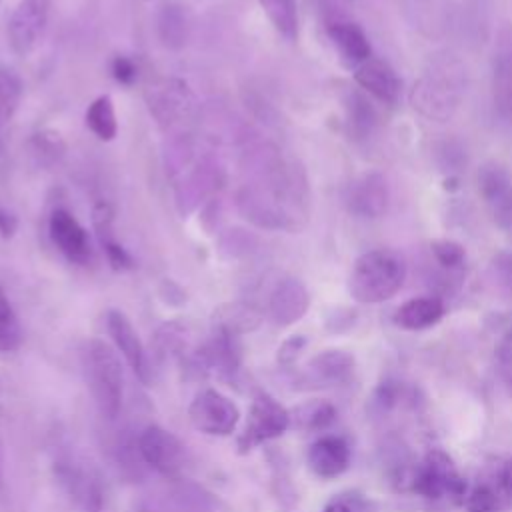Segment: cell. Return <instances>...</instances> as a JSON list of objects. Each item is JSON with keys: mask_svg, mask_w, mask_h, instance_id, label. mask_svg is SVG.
I'll return each mask as SVG.
<instances>
[{"mask_svg": "<svg viewBox=\"0 0 512 512\" xmlns=\"http://www.w3.org/2000/svg\"><path fill=\"white\" fill-rule=\"evenodd\" d=\"M492 92L498 112L512 118V26H504L494 40Z\"/></svg>", "mask_w": 512, "mask_h": 512, "instance_id": "18", "label": "cell"}, {"mask_svg": "<svg viewBox=\"0 0 512 512\" xmlns=\"http://www.w3.org/2000/svg\"><path fill=\"white\" fill-rule=\"evenodd\" d=\"M336 420V408L328 400H306L290 412V422L306 432H322Z\"/></svg>", "mask_w": 512, "mask_h": 512, "instance_id": "26", "label": "cell"}, {"mask_svg": "<svg viewBox=\"0 0 512 512\" xmlns=\"http://www.w3.org/2000/svg\"><path fill=\"white\" fill-rule=\"evenodd\" d=\"M48 234L54 246L74 264H88L92 260V246L88 232L64 208H56L48 220Z\"/></svg>", "mask_w": 512, "mask_h": 512, "instance_id": "16", "label": "cell"}, {"mask_svg": "<svg viewBox=\"0 0 512 512\" xmlns=\"http://www.w3.org/2000/svg\"><path fill=\"white\" fill-rule=\"evenodd\" d=\"M22 100V80L8 68H0V128L10 122Z\"/></svg>", "mask_w": 512, "mask_h": 512, "instance_id": "35", "label": "cell"}, {"mask_svg": "<svg viewBox=\"0 0 512 512\" xmlns=\"http://www.w3.org/2000/svg\"><path fill=\"white\" fill-rule=\"evenodd\" d=\"M222 184V168L214 160H200L190 166L176 184V206L180 214H190L208 200Z\"/></svg>", "mask_w": 512, "mask_h": 512, "instance_id": "13", "label": "cell"}, {"mask_svg": "<svg viewBox=\"0 0 512 512\" xmlns=\"http://www.w3.org/2000/svg\"><path fill=\"white\" fill-rule=\"evenodd\" d=\"M476 182H478L480 198L484 200L486 206H492L512 184V174L504 164L496 160H488L478 168Z\"/></svg>", "mask_w": 512, "mask_h": 512, "instance_id": "29", "label": "cell"}, {"mask_svg": "<svg viewBox=\"0 0 512 512\" xmlns=\"http://www.w3.org/2000/svg\"><path fill=\"white\" fill-rule=\"evenodd\" d=\"M92 226L96 230V238L106 254L108 264L114 270H130L134 268V258L114 236V210L108 202H96L92 208Z\"/></svg>", "mask_w": 512, "mask_h": 512, "instance_id": "23", "label": "cell"}, {"mask_svg": "<svg viewBox=\"0 0 512 512\" xmlns=\"http://www.w3.org/2000/svg\"><path fill=\"white\" fill-rule=\"evenodd\" d=\"M306 346V336L302 334H294V336H288L280 348H278V364L282 366H290L294 364V360L300 356V352L304 350Z\"/></svg>", "mask_w": 512, "mask_h": 512, "instance_id": "42", "label": "cell"}, {"mask_svg": "<svg viewBox=\"0 0 512 512\" xmlns=\"http://www.w3.org/2000/svg\"><path fill=\"white\" fill-rule=\"evenodd\" d=\"M270 24L286 40L298 38V4L296 0H258Z\"/></svg>", "mask_w": 512, "mask_h": 512, "instance_id": "30", "label": "cell"}, {"mask_svg": "<svg viewBox=\"0 0 512 512\" xmlns=\"http://www.w3.org/2000/svg\"><path fill=\"white\" fill-rule=\"evenodd\" d=\"M28 150H30V156L36 166L48 168V166L60 162V158L66 152V144L62 140L60 132L40 130V132L32 134V138L28 140Z\"/></svg>", "mask_w": 512, "mask_h": 512, "instance_id": "32", "label": "cell"}, {"mask_svg": "<svg viewBox=\"0 0 512 512\" xmlns=\"http://www.w3.org/2000/svg\"><path fill=\"white\" fill-rule=\"evenodd\" d=\"M496 266V272L500 276V280L512 290V254L506 252V254H500L494 262Z\"/></svg>", "mask_w": 512, "mask_h": 512, "instance_id": "45", "label": "cell"}, {"mask_svg": "<svg viewBox=\"0 0 512 512\" xmlns=\"http://www.w3.org/2000/svg\"><path fill=\"white\" fill-rule=\"evenodd\" d=\"M262 320V314L246 302L224 304L214 312V326L226 328L234 334H244L254 330Z\"/></svg>", "mask_w": 512, "mask_h": 512, "instance_id": "28", "label": "cell"}, {"mask_svg": "<svg viewBox=\"0 0 512 512\" xmlns=\"http://www.w3.org/2000/svg\"><path fill=\"white\" fill-rule=\"evenodd\" d=\"M310 306V294L298 278H282L270 292L268 316L276 326L296 324Z\"/></svg>", "mask_w": 512, "mask_h": 512, "instance_id": "17", "label": "cell"}, {"mask_svg": "<svg viewBox=\"0 0 512 512\" xmlns=\"http://www.w3.org/2000/svg\"><path fill=\"white\" fill-rule=\"evenodd\" d=\"M112 76L118 84H124V86H132L138 78V66L134 64V60H130L128 56H116L112 60Z\"/></svg>", "mask_w": 512, "mask_h": 512, "instance_id": "41", "label": "cell"}, {"mask_svg": "<svg viewBox=\"0 0 512 512\" xmlns=\"http://www.w3.org/2000/svg\"><path fill=\"white\" fill-rule=\"evenodd\" d=\"M146 104L160 126L172 128L192 116L196 100L184 80L162 78L146 88Z\"/></svg>", "mask_w": 512, "mask_h": 512, "instance_id": "9", "label": "cell"}, {"mask_svg": "<svg viewBox=\"0 0 512 512\" xmlns=\"http://www.w3.org/2000/svg\"><path fill=\"white\" fill-rule=\"evenodd\" d=\"M160 296L166 304H172V306H180L182 302H186V292L170 278H164L162 284H160Z\"/></svg>", "mask_w": 512, "mask_h": 512, "instance_id": "43", "label": "cell"}, {"mask_svg": "<svg viewBox=\"0 0 512 512\" xmlns=\"http://www.w3.org/2000/svg\"><path fill=\"white\" fill-rule=\"evenodd\" d=\"M254 244H256V238L252 234H248L246 230L234 228L220 236L218 250L226 258H240V256H246Z\"/></svg>", "mask_w": 512, "mask_h": 512, "instance_id": "39", "label": "cell"}, {"mask_svg": "<svg viewBox=\"0 0 512 512\" xmlns=\"http://www.w3.org/2000/svg\"><path fill=\"white\" fill-rule=\"evenodd\" d=\"M54 474L66 494L82 512H100L104 488L98 470L74 454H66L54 462Z\"/></svg>", "mask_w": 512, "mask_h": 512, "instance_id": "7", "label": "cell"}, {"mask_svg": "<svg viewBox=\"0 0 512 512\" xmlns=\"http://www.w3.org/2000/svg\"><path fill=\"white\" fill-rule=\"evenodd\" d=\"M406 280L404 258L390 248L368 250L356 258L348 290L356 302L378 304L390 300Z\"/></svg>", "mask_w": 512, "mask_h": 512, "instance_id": "3", "label": "cell"}, {"mask_svg": "<svg viewBox=\"0 0 512 512\" xmlns=\"http://www.w3.org/2000/svg\"><path fill=\"white\" fill-rule=\"evenodd\" d=\"M190 368L202 376L234 378L240 368L238 334L214 326L210 338L190 356Z\"/></svg>", "mask_w": 512, "mask_h": 512, "instance_id": "8", "label": "cell"}, {"mask_svg": "<svg viewBox=\"0 0 512 512\" xmlns=\"http://www.w3.org/2000/svg\"><path fill=\"white\" fill-rule=\"evenodd\" d=\"M430 252H432L436 264L448 272L460 270L466 260V252H464L462 244H458L456 240H448V238L434 240L430 244Z\"/></svg>", "mask_w": 512, "mask_h": 512, "instance_id": "38", "label": "cell"}, {"mask_svg": "<svg viewBox=\"0 0 512 512\" xmlns=\"http://www.w3.org/2000/svg\"><path fill=\"white\" fill-rule=\"evenodd\" d=\"M346 208L358 218H380L390 202L386 178L378 172L358 176L346 188Z\"/></svg>", "mask_w": 512, "mask_h": 512, "instance_id": "15", "label": "cell"}, {"mask_svg": "<svg viewBox=\"0 0 512 512\" xmlns=\"http://www.w3.org/2000/svg\"><path fill=\"white\" fill-rule=\"evenodd\" d=\"M22 342L18 318L0 288V352H14Z\"/></svg>", "mask_w": 512, "mask_h": 512, "instance_id": "37", "label": "cell"}, {"mask_svg": "<svg viewBox=\"0 0 512 512\" xmlns=\"http://www.w3.org/2000/svg\"><path fill=\"white\" fill-rule=\"evenodd\" d=\"M350 458L352 452L348 442L336 434H324L316 438L306 454L310 470L324 480H332L344 474L350 466Z\"/></svg>", "mask_w": 512, "mask_h": 512, "instance_id": "19", "label": "cell"}, {"mask_svg": "<svg viewBox=\"0 0 512 512\" xmlns=\"http://www.w3.org/2000/svg\"><path fill=\"white\" fill-rule=\"evenodd\" d=\"M86 126L90 128V132L102 140V142H110L114 140L116 132H118V122H116V112H114V104L112 98L108 94L98 96L86 110Z\"/></svg>", "mask_w": 512, "mask_h": 512, "instance_id": "31", "label": "cell"}, {"mask_svg": "<svg viewBox=\"0 0 512 512\" xmlns=\"http://www.w3.org/2000/svg\"><path fill=\"white\" fill-rule=\"evenodd\" d=\"M106 330L116 346V350L124 356L126 364L132 368L134 376L148 386L150 382V364L146 358V350L142 346V340L128 320V316L120 310H108L106 314Z\"/></svg>", "mask_w": 512, "mask_h": 512, "instance_id": "14", "label": "cell"}, {"mask_svg": "<svg viewBox=\"0 0 512 512\" xmlns=\"http://www.w3.org/2000/svg\"><path fill=\"white\" fill-rule=\"evenodd\" d=\"M248 180L236 196L238 212L258 228L298 232L310 214V194L304 172L284 160L272 146H260L246 156Z\"/></svg>", "mask_w": 512, "mask_h": 512, "instance_id": "1", "label": "cell"}, {"mask_svg": "<svg viewBox=\"0 0 512 512\" xmlns=\"http://www.w3.org/2000/svg\"><path fill=\"white\" fill-rule=\"evenodd\" d=\"M290 426V412L274 396L260 390L252 398L248 422L238 436V452L246 454L258 444L282 436Z\"/></svg>", "mask_w": 512, "mask_h": 512, "instance_id": "6", "label": "cell"}, {"mask_svg": "<svg viewBox=\"0 0 512 512\" xmlns=\"http://www.w3.org/2000/svg\"><path fill=\"white\" fill-rule=\"evenodd\" d=\"M158 38L168 50H180L188 40V18L182 6L166 4L158 14Z\"/></svg>", "mask_w": 512, "mask_h": 512, "instance_id": "27", "label": "cell"}, {"mask_svg": "<svg viewBox=\"0 0 512 512\" xmlns=\"http://www.w3.org/2000/svg\"><path fill=\"white\" fill-rule=\"evenodd\" d=\"M322 512H358V508H356V504H354L352 500H348V498H334L332 502H328V504L324 506Z\"/></svg>", "mask_w": 512, "mask_h": 512, "instance_id": "47", "label": "cell"}, {"mask_svg": "<svg viewBox=\"0 0 512 512\" xmlns=\"http://www.w3.org/2000/svg\"><path fill=\"white\" fill-rule=\"evenodd\" d=\"M466 92V68L456 58H436L414 82L410 104L428 120L446 122L458 110Z\"/></svg>", "mask_w": 512, "mask_h": 512, "instance_id": "2", "label": "cell"}, {"mask_svg": "<svg viewBox=\"0 0 512 512\" xmlns=\"http://www.w3.org/2000/svg\"><path fill=\"white\" fill-rule=\"evenodd\" d=\"M144 2H150V0H144Z\"/></svg>", "mask_w": 512, "mask_h": 512, "instance_id": "48", "label": "cell"}, {"mask_svg": "<svg viewBox=\"0 0 512 512\" xmlns=\"http://www.w3.org/2000/svg\"><path fill=\"white\" fill-rule=\"evenodd\" d=\"M82 370L98 412L106 420L120 414L124 398V372L118 354L100 338L86 340L82 346Z\"/></svg>", "mask_w": 512, "mask_h": 512, "instance_id": "4", "label": "cell"}, {"mask_svg": "<svg viewBox=\"0 0 512 512\" xmlns=\"http://www.w3.org/2000/svg\"><path fill=\"white\" fill-rule=\"evenodd\" d=\"M354 80L362 90L382 104L392 106L400 98V80L386 60L370 56L366 62L356 66Z\"/></svg>", "mask_w": 512, "mask_h": 512, "instance_id": "20", "label": "cell"}, {"mask_svg": "<svg viewBox=\"0 0 512 512\" xmlns=\"http://www.w3.org/2000/svg\"><path fill=\"white\" fill-rule=\"evenodd\" d=\"M354 372V356L346 350L330 348L318 352L306 366L304 380L312 386H338L350 380Z\"/></svg>", "mask_w": 512, "mask_h": 512, "instance_id": "21", "label": "cell"}, {"mask_svg": "<svg viewBox=\"0 0 512 512\" xmlns=\"http://www.w3.org/2000/svg\"><path fill=\"white\" fill-rule=\"evenodd\" d=\"M170 502L176 512H210L212 502L208 494L196 484H180L172 490Z\"/></svg>", "mask_w": 512, "mask_h": 512, "instance_id": "36", "label": "cell"}, {"mask_svg": "<svg viewBox=\"0 0 512 512\" xmlns=\"http://www.w3.org/2000/svg\"><path fill=\"white\" fill-rule=\"evenodd\" d=\"M188 332L180 322H164L154 332V354L160 362L180 358L186 350Z\"/></svg>", "mask_w": 512, "mask_h": 512, "instance_id": "33", "label": "cell"}, {"mask_svg": "<svg viewBox=\"0 0 512 512\" xmlns=\"http://www.w3.org/2000/svg\"><path fill=\"white\" fill-rule=\"evenodd\" d=\"M488 210L498 228L512 232V184L492 206H488Z\"/></svg>", "mask_w": 512, "mask_h": 512, "instance_id": "40", "label": "cell"}, {"mask_svg": "<svg viewBox=\"0 0 512 512\" xmlns=\"http://www.w3.org/2000/svg\"><path fill=\"white\" fill-rule=\"evenodd\" d=\"M410 490L430 502L462 504L468 484L454 460L440 448H432L414 466L410 474Z\"/></svg>", "mask_w": 512, "mask_h": 512, "instance_id": "5", "label": "cell"}, {"mask_svg": "<svg viewBox=\"0 0 512 512\" xmlns=\"http://www.w3.org/2000/svg\"><path fill=\"white\" fill-rule=\"evenodd\" d=\"M446 312L444 302L438 296H416L398 306L392 320L402 330H426L442 320Z\"/></svg>", "mask_w": 512, "mask_h": 512, "instance_id": "24", "label": "cell"}, {"mask_svg": "<svg viewBox=\"0 0 512 512\" xmlns=\"http://www.w3.org/2000/svg\"><path fill=\"white\" fill-rule=\"evenodd\" d=\"M50 14V0H20L8 20V42L14 54L28 56L40 42Z\"/></svg>", "mask_w": 512, "mask_h": 512, "instance_id": "12", "label": "cell"}, {"mask_svg": "<svg viewBox=\"0 0 512 512\" xmlns=\"http://www.w3.org/2000/svg\"><path fill=\"white\" fill-rule=\"evenodd\" d=\"M346 128L350 138L368 140L378 128V112L360 92H350L346 98Z\"/></svg>", "mask_w": 512, "mask_h": 512, "instance_id": "25", "label": "cell"}, {"mask_svg": "<svg viewBox=\"0 0 512 512\" xmlns=\"http://www.w3.org/2000/svg\"><path fill=\"white\" fill-rule=\"evenodd\" d=\"M188 418L192 426L210 436H228L236 430L240 420L238 406L214 388L200 390L190 408Z\"/></svg>", "mask_w": 512, "mask_h": 512, "instance_id": "10", "label": "cell"}, {"mask_svg": "<svg viewBox=\"0 0 512 512\" xmlns=\"http://www.w3.org/2000/svg\"><path fill=\"white\" fill-rule=\"evenodd\" d=\"M466 512H500L508 506V500L496 486V482H480L466 492L464 498Z\"/></svg>", "mask_w": 512, "mask_h": 512, "instance_id": "34", "label": "cell"}, {"mask_svg": "<svg viewBox=\"0 0 512 512\" xmlns=\"http://www.w3.org/2000/svg\"><path fill=\"white\" fill-rule=\"evenodd\" d=\"M326 34L344 64L360 66L370 58L372 48H370L368 36L358 24L344 18H336L326 24Z\"/></svg>", "mask_w": 512, "mask_h": 512, "instance_id": "22", "label": "cell"}, {"mask_svg": "<svg viewBox=\"0 0 512 512\" xmlns=\"http://www.w3.org/2000/svg\"><path fill=\"white\" fill-rule=\"evenodd\" d=\"M138 450L144 464L166 478H176L186 464L182 442L158 424H150L138 434Z\"/></svg>", "mask_w": 512, "mask_h": 512, "instance_id": "11", "label": "cell"}, {"mask_svg": "<svg viewBox=\"0 0 512 512\" xmlns=\"http://www.w3.org/2000/svg\"><path fill=\"white\" fill-rule=\"evenodd\" d=\"M496 486L500 488V492L504 494V498L508 500V504L512 502V458H508L496 472V478H494Z\"/></svg>", "mask_w": 512, "mask_h": 512, "instance_id": "44", "label": "cell"}, {"mask_svg": "<svg viewBox=\"0 0 512 512\" xmlns=\"http://www.w3.org/2000/svg\"><path fill=\"white\" fill-rule=\"evenodd\" d=\"M16 228H18V218L0 206V236L8 240L14 236Z\"/></svg>", "mask_w": 512, "mask_h": 512, "instance_id": "46", "label": "cell"}]
</instances>
